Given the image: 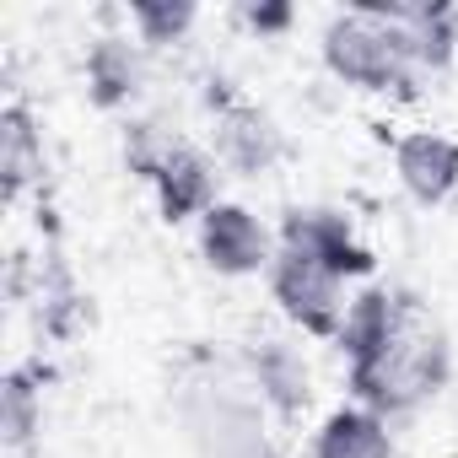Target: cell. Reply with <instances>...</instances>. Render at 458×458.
I'll use <instances>...</instances> for the list:
<instances>
[{"label": "cell", "mask_w": 458, "mask_h": 458, "mask_svg": "<svg viewBox=\"0 0 458 458\" xmlns=\"http://www.w3.org/2000/svg\"><path fill=\"white\" fill-rule=\"evenodd\" d=\"M394 173H399V183H404L410 199L442 205L458 189V140L431 135V130H415V135H404L394 146Z\"/></svg>", "instance_id": "ba28073f"}, {"label": "cell", "mask_w": 458, "mask_h": 458, "mask_svg": "<svg viewBox=\"0 0 458 458\" xmlns=\"http://www.w3.org/2000/svg\"><path fill=\"white\" fill-rule=\"evenodd\" d=\"M243 22H249L259 38H276V33H286V28L297 22V12L286 6V0H259V6H243Z\"/></svg>", "instance_id": "ac0fdd59"}, {"label": "cell", "mask_w": 458, "mask_h": 458, "mask_svg": "<svg viewBox=\"0 0 458 458\" xmlns=\"http://www.w3.org/2000/svg\"><path fill=\"white\" fill-rule=\"evenodd\" d=\"M44 367L28 361V367H12L6 383H0V442L6 447H28L38 420H44Z\"/></svg>", "instance_id": "9a60e30c"}, {"label": "cell", "mask_w": 458, "mask_h": 458, "mask_svg": "<svg viewBox=\"0 0 458 458\" xmlns=\"http://www.w3.org/2000/svg\"><path fill=\"white\" fill-rule=\"evenodd\" d=\"M447 372H453V351H447L442 324L410 292H399V324L377 356L351 367V388H356L361 410L388 420V415H404L420 399H431L447 383Z\"/></svg>", "instance_id": "6da1fadb"}, {"label": "cell", "mask_w": 458, "mask_h": 458, "mask_svg": "<svg viewBox=\"0 0 458 458\" xmlns=\"http://www.w3.org/2000/svg\"><path fill=\"white\" fill-rule=\"evenodd\" d=\"M394 324H399V292H388V286L361 292V297L345 308V324H340V351H345V361L356 367V361L377 356V351L388 345Z\"/></svg>", "instance_id": "4fadbf2b"}, {"label": "cell", "mask_w": 458, "mask_h": 458, "mask_svg": "<svg viewBox=\"0 0 458 458\" xmlns=\"http://www.w3.org/2000/svg\"><path fill=\"white\" fill-rule=\"evenodd\" d=\"M313 458H394V437H388V420L351 404V410H335L313 442Z\"/></svg>", "instance_id": "8fae6325"}, {"label": "cell", "mask_w": 458, "mask_h": 458, "mask_svg": "<svg viewBox=\"0 0 458 458\" xmlns=\"http://www.w3.org/2000/svg\"><path fill=\"white\" fill-rule=\"evenodd\" d=\"M205 103H210V114H216V151H221L226 167L259 178V173H270V167L281 162V151H286L281 124H276L259 103L238 98L226 81H210Z\"/></svg>", "instance_id": "277c9868"}, {"label": "cell", "mask_w": 458, "mask_h": 458, "mask_svg": "<svg viewBox=\"0 0 458 458\" xmlns=\"http://www.w3.org/2000/svg\"><path fill=\"white\" fill-rule=\"evenodd\" d=\"M194 458H281L265 437L259 404L238 388H194L183 399Z\"/></svg>", "instance_id": "3957f363"}, {"label": "cell", "mask_w": 458, "mask_h": 458, "mask_svg": "<svg viewBox=\"0 0 458 458\" xmlns=\"http://www.w3.org/2000/svg\"><path fill=\"white\" fill-rule=\"evenodd\" d=\"M249 372L265 404H276V415L297 420L308 410V361L286 345V340H259L249 345Z\"/></svg>", "instance_id": "9c48e42d"}, {"label": "cell", "mask_w": 458, "mask_h": 458, "mask_svg": "<svg viewBox=\"0 0 458 458\" xmlns=\"http://www.w3.org/2000/svg\"><path fill=\"white\" fill-rule=\"evenodd\" d=\"M178 135L162 124V119H135L130 130H124V167L135 173V178H146V183H157L162 178V167L178 157Z\"/></svg>", "instance_id": "2e32d148"}, {"label": "cell", "mask_w": 458, "mask_h": 458, "mask_svg": "<svg viewBox=\"0 0 458 458\" xmlns=\"http://www.w3.org/2000/svg\"><path fill=\"white\" fill-rule=\"evenodd\" d=\"M340 286H345L340 276H329L324 265L297 259V254H276V265H270V292H276L281 313L318 340H329V335L340 340V324H345Z\"/></svg>", "instance_id": "8992f818"}, {"label": "cell", "mask_w": 458, "mask_h": 458, "mask_svg": "<svg viewBox=\"0 0 458 458\" xmlns=\"http://www.w3.org/2000/svg\"><path fill=\"white\" fill-rule=\"evenodd\" d=\"M140 92V55L124 38H98L87 49V98L98 108H124Z\"/></svg>", "instance_id": "5bb4252c"}, {"label": "cell", "mask_w": 458, "mask_h": 458, "mask_svg": "<svg viewBox=\"0 0 458 458\" xmlns=\"http://www.w3.org/2000/svg\"><path fill=\"white\" fill-rule=\"evenodd\" d=\"M324 65L361 92H394L404 103L420 92V65L410 60L404 33L361 12H345L324 28Z\"/></svg>", "instance_id": "7a4b0ae2"}, {"label": "cell", "mask_w": 458, "mask_h": 458, "mask_svg": "<svg viewBox=\"0 0 458 458\" xmlns=\"http://www.w3.org/2000/svg\"><path fill=\"white\" fill-rule=\"evenodd\" d=\"M194 0H135L130 6V22L140 33V44H178L189 28H194Z\"/></svg>", "instance_id": "e0dca14e"}, {"label": "cell", "mask_w": 458, "mask_h": 458, "mask_svg": "<svg viewBox=\"0 0 458 458\" xmlns=\"http://www.w3.org/2000/svg\"><path fill=\"white\" fill-rule=\"evenodd\" d=\"M281 254L313 259V265H324L340 281L372 276V249L356 238V226L340 210H324V205H308V210L297 205V210L281 216Z\"/></svg>", "instance_id": "5b68a950"}, {"label": "cell", "mask_w": 458, "mask_h": 458, "mask_svg": "<svg viewBox=\"0 0 458 458\" xmlns=\"http://www.w3.org/2000/svg\"><path fill=\"white\" fill-rule=\"evenodd\" d=\"M157 189V205H162V221H189V216H205L216 199V167L205 151L194 146H178V157L162 167V178L151 183Z\"/></svg>", "instance_id": "30bf717a"}, {"label": "cell", "mask_w": 458, "mask_h": 458, "mask_svg": "<svg viewBox=\"0 0 458 458\" xmlns=\"http://www.w3.org/2000/svg\"><path fill=\"white\" fill-rule=\"evenodd\" d=\"M38 173H44V146H38L33 114L22 103H12L0 114V194H6V205H17Z\"/></svg>", "instance_id": "7c38bea8"}, {"label": "cell", "mask_w": 458, "mask_h": 458, "mask_svg": "<svg viewBox=\"0 0 458 458\" xmlns=\"http://www.w3.org/2000/svg\"><path fill=\"white\" fill-rule=\"evenodd\" d=\"M199 254L216 276H254V270L276 265L270 259V233L259 226V216L243 210V205H226V199H216L199 216Z\"/></svg>", "instance_id": "52a82bcc"}]
</instances>
